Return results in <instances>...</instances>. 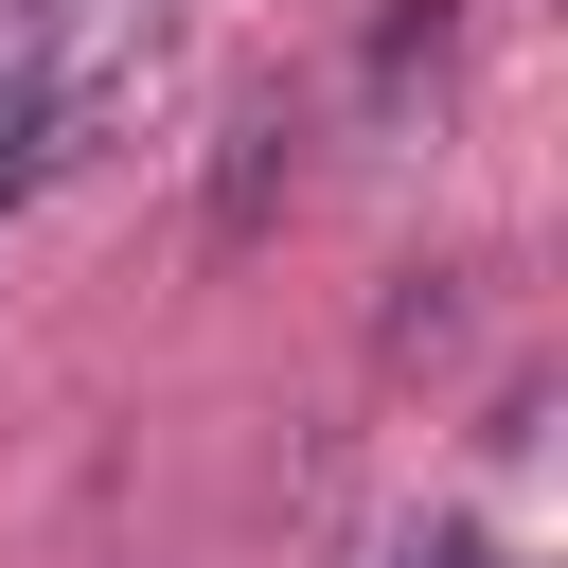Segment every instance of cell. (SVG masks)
Wrapping results in <instances>:
<instances>
[{
	"instance_id": "obj_1",
	"label": "cell",
	"mask_w": 568,
	"mask_h": 568,
	"mask_svg": "<svg viewBox=\"0 0 568 568\" xmlns=\"http://www.w3.org/2000/svg\"><path fill=\"white\" fill-rule=\"evenodd\" d=\"M284 178H302V124H284V106H231V160H213V248H248V231L284 213Z\"/></svg>"
},
{
	"instance_id": "obj_2",
	"label": "cell",
	"mask_w": 568,
	"mask_h": 568,
	"mask_svg": "<svg viewBox=\"0 0 568 568\" xmlns=\"http://www.w3.org/2000/svg\"><path fill=\"white\" fill-rule=\"evenodd\" d=\"M444 36H462V0H390V18H373V89H408V71H444Z\"/></svg>"
},
{
	"instance_id": "obj_3",
	"label": "cell",
	"mask_w": 568,
	"mask_h": 568,
	"mask_svg": "<svg viewBox=\"0 0 568 568\" xmlns=\"http://www.w3.org/2000/svg\"><path fill=\"white\" fill-rule=\"evenodd\" d=\"M53 124H71V106H53V89H0V213H18V195H36V160H53Z\"/></svg>"
},
{
	"instance_id": "obj_4",
	"label": "cell",
	"mask_w": 568,
	"mask_h": 568,
	"mask_svg": "<svg viewBox=\"0 0 568 568\" xmlns=\"http://www.w3.org/2000/svg\"><path fill=\"white\" fill-rule=\"evenodd\" d=\"M426 337H462V284L444 266H408V302H390V355H426Z\"/></svg>"
}]
</instances>
